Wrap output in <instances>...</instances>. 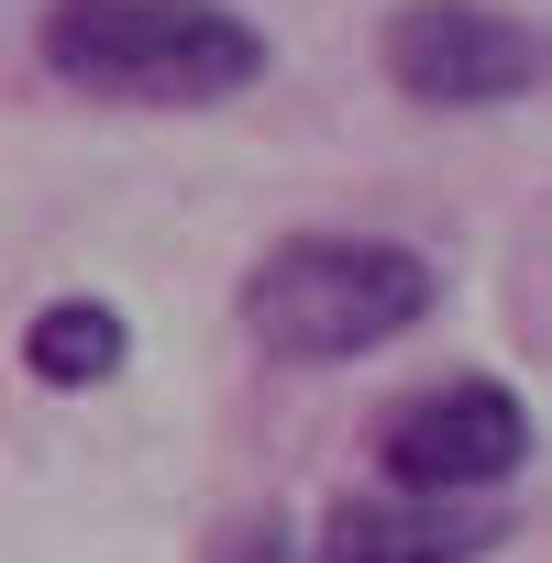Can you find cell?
<instances>
[{"instance_id":"1","label":"cell","mask_w":552,"mask_h":563,"mask_svg":"<svg viewBox=\"0 0 552 563\" xmlns=\"http://www.w3.org/2000/svg\"><path fill=\"white\" fill-rule=\"evenodd\" d=\"M442 299L431 254L387 243V232H288L243 265V332L254 354L276 365H354V354H387L398 332H420Z\"/></svg>"},{"instance_id":"4","label":"cell","mask_w":552,"mask_h":563,"mask_svg":"<svg viewBox=\"0 0 552 563\" xmlns=\"http://www.w3.org/2000/svg\"><path fill=\"white\" fill-rule=\"evenodd\" d=\"M376 464L398 497H497L519 464H530V409L519 387L497 376H453V387H420L376 420Z\"/></svg>"},{"instance_id":"6","label":"cell","mask_w":552,"mask_h":563,"mask_svg":"<svg viewBox=\"0 0 552 563\" xmlns=\"http://www.w3.org/2000/svg\"><path fill=\"white\" fill-rule=\"evenodd\" d=\"M23 365H34L56 398L111 387V376L133 365V321H122L111 299H45V310H34V332H23Z\"/></svg>"},{"instance_id":"7","label":"cell","mask_w":552,"mask_h":563,"mask_svg":"<svg viewBox=\"0 0 552 563\" xmlns=\"http://www.w3.org/2000/svg\"><path fill=\"white\" fill-rule=\"evenodd\" d=\"M199 563H321V552H310L288 519H276V508H243V519H221V530H210V552H199Z\"/></svg>"},{"instance_id":"3","label":"cell","mask_w":552,"mask_h":563,"mask_svg":"<svg viewBox=\"0 0 552 563\" xmlns=\"http://www.w3.org/2000/svg\"><path fill=\"white\" fill-rule=\"evenodd\" d=\"M541 67H552V34L497 0H398L387 12V78L420 111H497L541 89Z\"/></svg>"},{"instance_id":"2","label":"cell","mask_w":552,"mask_h":563,"mask_svg":"<svg viewBox=\"0 0 552 563\" xmlns=\"http://www.w3.org/2000/svg\"><path fill=\"white\" fill-rule=\"evenodd\" d=\"M45 67L111 111H210L265 78V34L221 0H56Z\"/></svg>"},{"instance_id":"5","label":"cell","mask_w":552,"mask_h":563,"mask_svg":"<svg viewBox=\"0 0 552 563\" xmlns=\"http://www.w3.org/2000/svg\"><path fill=\"white\" fill-rule=\"evenodd\" d=\"M508 541V497H343L321 519V563H486Z\"/></svg>"}]
</instances>
